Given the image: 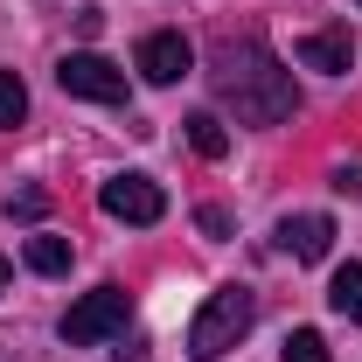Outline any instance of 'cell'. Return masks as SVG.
I'll return each mask as SVG.
<instances>
[{"label": "cell", "instance_id": "cell-1", "mask_svg": "<svg viewBox=\"0 0 362 362\" xmlns=\"http://www.w3.org/2000/svg\"><path fill=\"white\" fill-rule=\"evenodd\" d=\"M216 90H223V105L244 119V126H279V119H293L300 112V90H293V70H279V56L265 49L258 28H244V35H223L216 42Z\"/></svg>", "mask_w": 362, "mask_h": 362}, {"label": "cell", "instance_id": "cell-2", "mask_svg": "<svg viewBox=\"0 0 362 362\" xmlns=\"http://www.w3.org/2000/svg\"><path fill=\"white\" fill-rule=\"evenodd\" d=\"M251 320H258V293H251V286H223V293H209L202 314H195V327H188V356H195V362L230 356V349L251 334Z\"/></svg>", "mask_w": 362, "mask_h": 362}, {"label": "cell", "instance_id": "cell-3", "mask_svg": "<svg viewBox=\"0 0 362 362\" xmlns=\"http://www.w3.org/2000/svg\"><path fill=\"white\" fill-rule=\"evenodd\" d=\"M126 320H133V293H126V286H90L84 300L63 314V341H70V349L126 341Z\"/></svg>", "mask_w": 362, "mask_h": 362}, {"label": "cell", "instance_id": "cell-4", "mask_svg": "<svg viewBox=\"0 0 362 362\" xmlns=\"http://www.w3.org/2000/svg\"><path fill=\"white\" fill-rule=\"evenodd\" d=\"M56 84L70 90V98H84V105H126V70H119L112 56H98V49L63 56V63H56Z\"/></svg>", "mask_w": 362, "mask_h": 362}, {"label": "cell", "instance_id": "cell-5", "mask_svg": "<svg viewBox=\"0 0 362 362\" xmlns=\"http://www.w3.org/2000/svg\"><path fill=\"white\" fill-rule=\"evenodd\" d=\"M98 202H105V216H119V223H139V230L168 216V195H160V181H146V175H112Z\"/></svg>", "mask_w": 362, "mask_h": 362}, {"label": "cell", "instance_id": "cell-6", "mask_svg": "<svg viewBox=\"0 0 362 362\" xmlns=\"http://www.w3.org/2000/svg\"><path fill=\"white\" fill-rule=\"evenodd\" d=\"M188 70H195V49H188V35L160 28V35H146V42H139V77H146V84L168 90V84H181Z\"/></svg>", "mask_w": 362, "mask_h": 362}, {"label": "cell", "instance_id": "cell-7", "mask_svg": "<svg viewBox=\"0 0 362 362\" xmlns=\"http://www.w3.org/2000/svg\"><path fill=\"white\" fill-rule=\"evenodd\" d=\"M307 70H327V77H349V63H356V42H349V28H320V35H300L293 49Z\"/></svg>", "mask_w": 362, "mask_h": 362}, {"label": "cell", "instance_id": "cell-8", "mask_svg": "<svg viewBox=\"0 0 362 362\" xmlns=\"http://www.w3.org/2000/svg\"><path fill=\"white\" fill-rule=\"evenodd\" d=\"M327 244H334V223H327V216H286V223H279V251L300 258V265L327 258Z\"/></svg>", "mask_w": 362, "mask_h": 362}, {"label": "cell", "instance_id": "cell-9", "mask_svg": "<svg viewBox=\"0 0 362 362\" xmlns=\"http://www.w3.org/2000/svg\"><path fill=\"white\" fill-rule=\"evenodd\" d=\"M188 146H195L202 160H223V153H230L223 119H216V112H195V119H188Z\"/></svg>", "mask_w": 362, "mask_h": 362}, {"label": "cell", "instance_id": "cell-10", "mask_svg": "<svg viewBox=\"0 0 362 362\" xmlns=\"http://www.w3.org/2000/svg\"><path fill=\"white\" fill-rule=\"evenodd\" d=\"M327 307L341 320H362V265H341L334 272V286H327Z\"/></svg>", "mask_w": 362, "mask_h": 362}, {"label": "cell", "instance_id": "cell-11", "mask_svg": "<svg viewBox=\"0 0 362 362\" xmlns=\"http://www.w3.org/2000/svg\"><path fill=\"white\" fill-rule=\"evenodd\" d=\"M28 272H42V279L70 272V244L63 237H28Z\"/></svg>", "mask_w": 362, "mask_h": 362}, {"label": "cell", "instance_id": "cell-12", "mask_svg": "<svg viewBox=\"0 0 362 362\" xmlns=\"http://www.w3.org/2000/svg\"><path fill=\"white\" fill-rule=\"evenodd\" d=\"M28 119V84L14 70H0V126H21Z\"/></svg>", "mask_w": 362, "mask_h": 362}, {"label": "cell", "instance_id": "cell-13", "mask_svg": "<svg viewBox=\"0 0 362 362\" xmlns=\"http://www.w3.org/2000/svg\"><path fill=\"white\" fill-rule=\"evenodd\" d=\"M279 356H286V362H327V341H320L314 327H293V334H286V349H279Z\"/></svg>", "mask_w": 362, "mask_h": 362}, {"label": "cell", "instance_id": "cell-14", "mask_svg": "<svg viewBox=\"0 0 362 362\" xmlns=\"http://www.w3.org/2000/svg\"><path fill=\"white\" fill-rule=\"evenodd\" d=\"M42 209H49V195H42V188H21V195H7V216H21V223H35Z\"/></svg>", "mask_w": 362, "mask_h": 362}, {"label": "cell", "instance_id": "cell-15", "mask_svg": "<svg viewBox=\"0 0 362 362\" xmlns=\"http://www.w3.org/2000/svg\"><path fill=\"white\" fill-rule=\"evenodd\" d=\"M195 223H202V237H230V209L209 202V209H195Z\"/></svg>", "mask_w": 362, "mask_h": 362}, {"label": "cell", "instance_id": "cell-16", "mask_svg": "<svg viewBox=\"0 0 362 362\" xmlns=\"http://www.w3.org/2000/svg\"><path fill=\"white\" fill-rule=\"evenodd\" d=\"M0 293H7V258H0Z\"/></svg>", "mask_w": 362, "mask_h": 362}]
</instances>
